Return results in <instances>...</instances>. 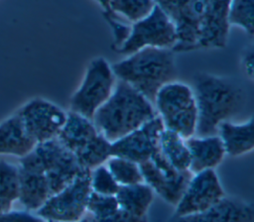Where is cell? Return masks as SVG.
I'll use <instances>...</instances> for the list:
<instances>
[{"label": "cell", "instance_id": "1", "mask_svg": "<svg viewBox=\"0 0 254 222\" xmlns=\"http://www.w3.org/2000/svg\"><path fill=\"white\" fill-rule=\"evenodd\" d=\"M156 115L150 100L127 82L116 79L111 95L94 112L91 120L97 130L113 142Z\"/></svg>", "mask_w": 254, "mask_h": 222}, {"label": "cell", "instance_id": "2", "mask_svg": "<svg viewBox=\"0 0 254 222\" xmlns=\"http://www.w3.org/2000/svg\"><path fill=\"white\" fill-rule=\"evenodd\" d=\"M191 89L197 108L196 136L217 134L219 124L237 114L244 105L243 90L214 74H195Z\"/></svg>", "mask_w": 254, "mask_h": 222}, {"label": "cell", "instance_id": "3", "mask_svg": "<svg viewBox=\"0 0 254 222\" xmlns=\"http://www.w3.org/2000/svg\"><path fill=\"white\" fill-rule=\"evenodd\" d=\"M111 68L117 79L130 84L152 103L159 89L177 77L174 52L168 48H142Z\"/></svg>", "mask_w": 254, "mask_h": 222}, {"label": "cell", "instance_id": "4", "mask_svg": "<svg viewBox=\"0 0 254 222\" xmlns=\"http://www.w3.org/2000/svg\"><path fill=\"white\" fill-rule=\"evenodd\" d=\"M57 138L85 168L103 165L111 156V142L97 130L92 120L70 110Z\"/></svg>", "mask_w": 254, "mask_h": 222}, {"label": "cell", "instance_id": "5", "mask_svg": "<svg viewBox=\"0 0 254 222\" xmlns=\"http://www.w3.org/2000/svg\"><path fill=\"white\" fill-rule=\"evenodd\" d=\"M153 104L166 129L185 139L195 135L197 108L190 86L171 81L159 89Z\"/></svg>", "mask_w": 254, "mask_h": 222}, {"label": "cell", "instance_id": "6", "mask_svg": "<svg viewBox=\"0 0 254 222\" xmlns=\"http://www.w3.org/2000/svg\"><path fill=\"white\" fill-rule=\"evenodd\" d=\"M116 79L110 63L105 58L92 59L80 85L70 98L69 110L92 119L94 112L111 95Z\"/></svg>", "mask_w": 254, "mask_h": 222}, {"label": "cell", "instance_id": "7", "mask_svg": "<svg viewBox=\"0 0 254 222\" xmlns=\"http://www.w3.org/2000/svg\"><path fill=\"white\" fill-rule=\"evenodd\" d=\"M177 41L175 22L155 5L147 16L131 24L128 37L115 51L128 56L146 47L173 49Z\"/></svg>", "mask_w": 254, "mask_h": 222}, {"label": "cell", "instance_id": "8", "mask_svg": "<svg viewBox=\"0 0 254 222\" xmlns=\"http://www.w3.org/2000/svg\"><path fill=\"white\" fill-rule=\"evenodd\" d=\"M90 191V169L87 168L62 190L52 194L35 213L47 221L80 220L85 215Z\"/></svg>", "mask_w": 254, "mask_h": 222}, {"label": "cell", "instance_id": "9", "mask_svg": "<svg viewBox=\"0 0 254 222\" xmlns=\"http://www.w3.org/2000/svg\"><path fill=\"white\" fill-rule=\"evenodd\" d=\"M144 182L165 201L176 205L182 197L192 173L190 169L179 170L164 157L160 148L152 157L139 164Z\"/></svg>", "mask_w": 254, "mask_h": 222}, {"label": "cell", "instance_id": "10", "mask_svg": "<svg viewBox=\"0 0 254 222\" xmlns=\"http://www.w3.org/2000/svg\"><path fill=\"white\" fill-rule=\"evenodd\" d=\"M34 150L42 162L51 194L62 190L79 173L87 169L80 166L75 156L58 138L39 143Z\"/></svg>", "mask_w": 254, "mask_h": 222}, {"label": "cell", "instance_id": "11", "mask_svg": "<svg viewBox=\"0 0 254 222\" xmlns=\"http://www.w3.org/2000/svg\"><path fill=\"white\" fill-rule=\"evenodd\" d=\"M16 112L37 144L57 138L67 116L63 108L44 98L31 99Z\"/></svg>", "mask_w": 254, "mask_h": 222}, {"label": "cell", "instance_id": "12", "mask_svg": "<svg viewBox=\"0 0 254 222\" xmlns=\"http://www.w3.org/2000/svg\"><path fill=\"white\" fill-rule=\"evenodd\" d=\"M225 195L214 169L192 173L182 197L175 205V218L205 211Z\"/></svg>", "mask_w": 254, "mask_h": 222}, {"label": "cell", "instance_id": "13", "mask_svg": "<svg viewBox=\"0 0 254 222\" xmlns=\"http://www.w3.org/2000/svg\"><path fill=\"white\" fill-rule=\"evenodd\" d=\"M164 129L161 118L156 115L137 129L111 142L110 155L141 164L159 149L160 136Z\"/></svg>", "mask_w": 254, "mask_h": 222}, {"label": "cell", "instance_id": "14", "mask_svg": "<svg viewBox=\"0 0 254 222\" xmlns=\"http://www.w3.org/2000/svg\"><path fill=\"white\" fill-rule=\"evenodd\" d=\"M19 198L24 208L36 212L52 195L40 157L35 150L19 158Z\"/></svg>", "mask_w": 254, "mask_h": 222}, {"label": "cell", "instance_id": "15", "mask_svg": "<svg viewBox=\"0 0 254 222\" xmlns=\"http://www.w3.org/2000/svg\"><path fill=\"white\" fill-rule=\"evenodd\" d=\"M207 0H178L175 19L178 41L173 52L198 49L200 29L205 17Z\"/></svg>", "mask_w": 254, "mask_h": 222}, {"label": "cell", "instance_id": "16", "mask_svg": "<svg viewBox=\"0 0 254 222\" xmlns=\"http://www.w3.org/2000/svg\"><path fill=\"white\" fill-rule=\"evenodd\" d=\"M230 0H207L205 17L200 29L198 48H223L227 42V20Z\"/></svg>", "mask_w": 254, "mask_h": 222}, {"label": "cell", "instance_id": "17", "mask_svg": "<svg viewBox=\"0 0 254 222\" xmlns=\"http://www.w3.org/2000/svg\"><path fill=\"white\" fill-rule=\"evenodd\" d=\"M190 155L189 169L196 173L204 169H214L225 157V150L217 134L208 136H190L186 139Z\"/></svg>", "mask_w": 254, "mask_h": 222}, {"label": "cell", "instance_id": "18", "mask_svg": "<svg viewBox=\"0 0 254 222\" xmlns=\"http://www.w3.org/2000/svg\"><path fill=\"white\" fill-rule=\"evenodd\" d=\"M36 145L17 112L0 122V156L21 158L33 151Z\"/></svg>", "mask_w": 254, "mask_h": 222}, {"label": "cell", "instance_id": "19", "mask_svg": "<svg viewBox=\"0 0 254 222\" xmlns=\"http://www.w3.org/2000/svg\"><path fill=\"white\" fill-rule=\"evenodd\" d=\"M178 220L186 221H253L254 208L252 204L225 195L203 212L185 216Z\"/></svg>", "mask_w": 254, "mask_h": 222}, {"label": "cell", "instance_id": "20", "mask_svg": "<svg viewBox=\"0 0 254 222\" xmlns=\"http://www.w3.org/2000/svg\"><path fill=\"white\" fill-rule=\"evenodd\" d=\"M217 135L222 141L226 155L242 156L254 148V121L252 118L242 123L223 121L218 126Z\"/></svg>", "mask_w": 254, "mask_h": 222}, {"label": "cell", "instance_id": "21", "mask_svg": "<svg viewBox=\"0 0 254 222\" xmlns=\"http://www.w3.org/2000/svg\"><path fill=\"white\" fill-rule=\"evenodd\" d=\"M154 191L146 182L120 185L115 193L119 207L134 221L147 220L148 210L154 200Z\"/></svg>", "mask_w": 254, "mask_h": 222}, {"label": "cell", "instance_id": "22", "mask_svg": "<svg viewBox=\"0 0 254 222\" xmlns=\"http://www.w3.org/2000/svg\"><path fill=\"white\" fill-rule=\"evenodd\" d=\"M86 213L95 221H134L119 207L115 195L100 194L92 190L87 199Z\"/></svg>", "mask_w": 254, "mask_h": 222}, {"label": "cell", "instance_id": "23", "mask_svg": "<svg viewBox=\"0 0 254 222\" xmlns=\"http://www.w3.org/2000/svg\"><path fill=\"white\" fill-rule=\"evenodd\" d=\"M159 148L167 161L179 170H188L190 155L186 139L175 131L164 129L160 136Z\"/></svg>", "mask_w": 254, "mask_h": 222}, {"label": "cell", "instance_id": "24", "mask_svg": "<svg viewBox=\"0 0 254 222\" xmlns=\"http://www.w3.org/2000/svg\"><path fill=\"white\" fill-rule=\"evenodd\" d=\"M19 198L18 166L0 161V213L10 211Z\"/></svg>", "mask_w": 254, "mask_h": 222}, {"label": "cell", "instance_id": "25", "mask_svg": "<svg viewBox=\"0 0 254 222\" xmlns=\"http://www.w3.org/2000/svg\"><path fill=\"white\" fill-rule=\"evenodd\" d=\"M155 5L154 0H110L108 9L104 12L121 17L132 24L147 16Z\"/></svg>", "mask_w": 254, "mask_h": 222}, {"label": "cell", "instance_id": "26", "mask_svg": "<svg viewBox=\"0 0 254 222\" xmlns=\"http://www.w3.org/2000/svg\"><path fill=\"white\" fill-rule=\"evenodd\" d=\"M105 164L119 185H129L144 181L139 164L129 159L110 156Z\"/></svg>", "mask_w": 254, "mask_h": 222}, {"label": "cell", "instance_id": "27", "mask_svg": "<svg viewBox=\"0 0 254 222\" xmlns=\"http://www.w3.org/2000/svg\"><path fill=\"white\" fill-rule=\"evenodd\" d=\"M227 20L229 26L242 28L248 35L254 33V0H230Z\"/></svg>", "mask_w": 254, "mask_h": 222}, {"label": "cell", "instance_id": "28", "mask_svg": "<svg viewBox=\"0 0 254 222\" xmlns=\"http://www.w3.org/2000/svg\"><path fill=\"white\" fill-rule=\"evenodd\" d=\"M119 186L106 165L103 164L90 169V187L92 191L100 194L115 195Z\"/></svg>", "mask_w": 254, "mask_h": 222}, {"label": "cell", "instance_id": "29", "mask_svg": "<svg viewBox=\"0 0 254 222\" xmlns=\"http://www.w3.org/2000/svg\"><path fill=\"white\" fill-rule=\"evenodd\" d=\"M104 18L110 25V27L113 30V35H114V44H113V49H117L128 37L131 29V25H127L125 22L121 21L119 17L109 13V12H104L103 13Z\"/></svg>", "mask_w": 254, "mask_h": 222}, {"label": "cell", "instance_id": "30", "mask_svg": "<svg viewBox=\"0 0 254 222\" xmlns=\"http://www.w3.org/2000/svg\"><path fill=\"white\" fill-rule=\"evenodd\" d=\"M17 220H41L36 213L28 210H13L0 213V221H17Z\"/></svg>", "mask_w": 254, "mask_h": 222}, {"label": "cell", "instance_id": "31", "mask_svg": "<svg viewBox=\"0 0 254 222\" xmlns=\"http://www.w3.org/2000/svg\"><path fill=\"white\" fill-rule=\"evenodd\" d=\"M155 4L159 6L174 22L177 16L178 0H154Z\"/></svg>", "mask_w": 254, "mask_h": 222}, {"label": "cell", "instance_id": "32", "mask_svg": "<svg viewBox=\"0 0 254 222\" xmlns=\"http://www.w3.org/2000/svg\"><path fill=\"white\" fill-rule=\"evenodd\" d=\"M253 50L250 49V51H247L242 58V64L244 66L245 72L247 75L250 76V78H253Z\"/></svg>", "mask_w": 254, "mask_h": 222}, {"label": "cell", "instance_id": "33", "mask_svg": "<svg viewBox=\"0 0 254 222\" xmlns=\"http://www.w3.org/2000/svg\"><path fill=\"white\" fill-rule=\"evenodd\" d=\"M101 7L104 11H106L108 9V4H109V1L110 0H95Z\"/></svg>", "mask_w": 254, "mask_h": 222}]
</instances>
